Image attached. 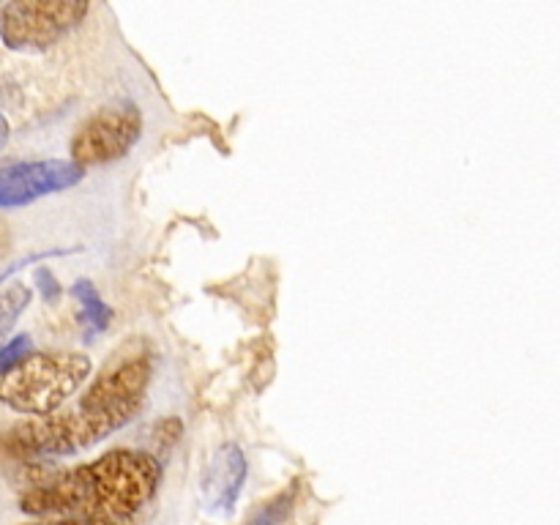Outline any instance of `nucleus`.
Listing matches in <instances>:
<instances>
[{"mask_svg":"<svg viewBox=\"0 0 560 525\" xmlns=\"http://www.w3.org/2000/svg\"><path fill=\"white\" fill-rule=\"evenodd\" d=\"M162 485V463L137 448H113L98 459L36 481L20 495V509L36 517L129 520L148 506Z\"/></svg>","mask_w":560,"mask_h":525,"instance_id":"f257e3e1","label":"nucleus"},{"mask_svg":"<svg viewBox=\"0 0 560 525\" xmlns=\"http://www.w3.org/2000/svg\"><path fill=\"white\" fill-rule=\"evenodd\" d=\"M71 295H74L77 301H80L82 306V320L91 326L93 334H104L109 328V323H113V310H109L107 304H104V299L98 295L96 284L88 282V279H77L74 284H71Z\"/></svg>","mask_w":560,"mask_h":525,"instance_id":"1a4fd4ad","label":"nucleus"},{"mask_svg":"<svg viewBox=\"0 0 560 525\" xmlns=\"http://www.w3.org/2000/svg\"><path fill=\"white\" fill-rule=\"evenodd\" d=\"M148 383H151V361L137 355L124 361L107 375L98 377L85 394L82 405H115V402H145Z\"/></svg>","mask_w":560,"mask_h":525,"instance_id":"6e6552de","label":"nucleus"},{"mask_svg":"<svg viewBox=\"0 0 560 525\" xmlns=\"http://www.w3.org/2000/svg\"><path fill=\"white\" fill-rule=\"evenodd\" d=\"M36 282H38V288H42L44 299H47V301H55V299H58V295H60L58 279H55L52 273L47 271V268H42V271L36 273Z\"/></svg>","mask_w":560,"mask_h":525,"instance_id":"ddd939ff","label":"nucleus"},{"mask_svg":"<svg viewBox=\"0 0 560 525\" xmlns=\"http://www.w3.org/2000/svg\"><path fill=\"white\" fill-rule=\"evenodd\" d=\"M82 175L85 170L69 159H38L0 167V208L25 206L44 195L66 191L80 184Z\"/></svg>","mask_w":560,"mask_h":525,"instance_id":"423d86ee","label":"nucleus"},{"mask_svg":"<svg viewBox=\"0 0 560 525\" xmlns=\"http://www.w3.org/2000/svg\"><path fill=\"white\" fill-rule=\"evenodd\" d=\"M142 137V113L131 104L109 107L88 118L71 140V159L80 170L126 156Z\"/></svg>","mask_w":560,"mask_h":525,"instance_id":"39448f33","label":"nucleus"},{"mask_svg":"<svg viewBox=\"0 0 560 525\" xmlns=\"http://www.w3.org/2000/svg\"><path fill=\"white\" fill-rule=\"evenodd\" d=\"M9 137H11V126H9V120H5L3 115H0V151H3V148H5Z\"/></svg>","mask_w":560,"mask_h":525,"instance_id":"2eb2a0df","label":"nucleus"},{"mask_svg":"<svg viewBox=\"0 0 560 525\" xmlns=\"http://www.w3.org/2000/svg\"><path fill=\"white\" fill-rule=\"evenodd\" d=\"M31 348H33V342L27 334H20V337L9 339V342L0 348V375H5V372H9L11 366L22 359V355L31 353Z\"/></svg>","mask_w":560,"mask_h":525,"instance_id":"f8f14e48","label":"nucleus"},{"mask_svg":"<svg viewBox=\"0 0 560 525\" xmlns=\"http://www.w3.org/2000/svg\"><path fill=\"white\" fill-rule=\"evenodd\" d=\"M246 465L244 448L235 441H224L213 448L208 457L206 470L200 476V490H202V506L211 514H230L235 509L241 490H244Z\"/></svg>","mask_w":560,"mask_h":525,"instance_id":"0eeeda50","label":"nucleus"},{"mask_svg":"<svg viewBox=\"0 0 560 525\" xmlns=\"http://www.w3.org/2000/svg\"><path fill=\"white\" fill-rule=\"evenodd\" d=\"M293 503H295V490L282 492V495H277L273 501H268L260 512L252 514L244 525H284L288 523L290 512H293Z\"/></svg>","mask_w":560,"mask_h":525,"instance_id":"9b49d317","label":"nucleus"},{"mask_svg":"<svg viewBox=\"0 0 560 525\" xmlns=\"http://www.w3.org/2000/svg\"><path fill=\"white\" fill-rule=\"evenodd\" d=\"M140 410L142 402H77L71 410L16 424L9 432V446L25 457H71L124 430Z\"/></svg>","mask_w":560,"mask_h":525,"instance_id":"f03ea898","label":"nucleus"},{"mask_svg":"<svg viewBox=\"0 0 560 525\" xmlns=\"http://www.w3.org/2000/svg\"><path fill=\"white\" fill-rule=\"evenodd\" d=\"M88 14L80 0H16L0 5V38L11 49H44L74 31Z\"/></svg>","mask_w":560,"mask_h":525,"instance_id":"20e7f679","label":"nucleus"},{"mask_svg":"<svg viewBox=\"0 0 560 525\" xmlns=\"http://www.w3.org/2000/svg\"><path fill=\"white\" fill-rule=\"evenodd\" d=\"M31 301H33V290L22 282H11L0 290V348L9 342L16 320L25 315Z\"/></svg>","mask_w":560,"mask_h":525,"instance_id":"9d476101","label":"nucleus"},{"mask_svg":"<svg viewBox=\"0 0 560 525\" xmlns=\"http://www.w3.org/2000/svg\"><path fill=\"white\" fill-rule=\"evenodd\" d=\"M25 525H118L109 520H80V517H52V520H36V523Z\"/></svg>","mask_w":560,"mask_h":525,"instance_id":"4468645a","label":"nucleus"},{"mask_svg":"<svg viewBox=\"0 0 560 525\" xmlns=\"http://www.w3.org/2000/svg\"><path fill=\"white\" fill-rule=\"evenodd\" d=\"M91 372L93 361L80 350H31L0 375V405L14 413L44 419L58 413Z\"/></svg>","mask_w":560,"mask_h":525,"instance_id":"7ed1b4c3","label":"nucleus"}]
</instances>
